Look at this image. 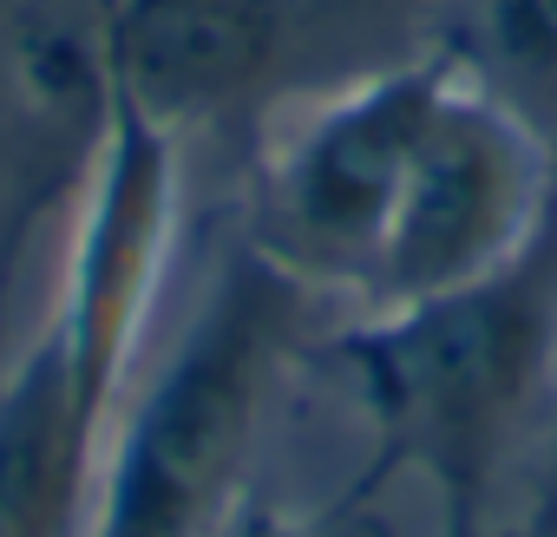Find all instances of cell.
<instances>
[{"label":"cell","instance_id":"6","mask_svg":"<svg viewBox=\"0 0 557 537\" xmlns=\"http://www.w3.org/2000/svg\"><path fill=\"white\" fill-rule=\"evenodd\" d=\"M492 27L524 73L557 79V0H492Z\"/></svg>","mask_w":557,"mask_h":537},{"label":"cell","instance_id":"7","mask_svg":"<svg viewBox=\"0 0 557 537\" xmlns=\"http://www.w3.org/2000/svg\"><path fill=\"white\" fill-rule=\"evenodd\" d=\"M216 537H315V530H309L302 517H283L275 504L249 498V504H243V511H236V517H230V524L216 530Z\"/></svg>","mask_w":557,"mask_h":537},{"label":"cell","instance_id":"8","mask_svg":"<svg viewBox=\"0 0 557 537\" xmlns=\"http://www.w3.org/2000/svg\"><path fill=\"white\" fill-rule=\"evenodd\" d=\"M524 537H557V407H550V452H544V472H537V498H531Z\"/></svg>","mask_w":557,"mask_h":537},{"label":"cell","instance_id":"9","mask_svg":"<svg viewBox=\"0 0 557 537\" xmlns=\"http://www.w3.org/2000/svg\"><path fill=\"white\" fill-rule=\"evenodd\" d=\"M440 537H524V524H498V517H485V524H459V530H440Z\"/></svg>","mask_w":557,"mask_h":537},{"label":"cell","instance_id":"1","mask_svg":"<svg viewBox=\"0 0 557 537\" xmlns=\"http://www.w3.org/2000/svg\"><path fill=\"white\" fill-rule=\"evenodd\" d=\"M557 203V151L459 53L368 66L275 125L249 242L309 296L394 315L511 262Z\"/></svg>","mask_w":557,"mask_h":537},{"label":"cell","instance_id":"4","mask_svg":"<svg viewBox=\"0 0 557 537\" xmlns=\"http://www.w3.org/2000/svg\"><path fill=\"white\" fill-rule=\"evenodd\" d=\"M309 302L249 236L216 262L190 328L112 426L86 537H216L249 504L269 400Z\"/></svg>","mask_w":557,"mask_h":537},{"label":"cell","instance_id":"5","mask_svg":"<svg viewBox=\"0 0 557 537\" xmlns=\"http://www.w3.org/2000/svg\"><path fill=\"white\" fill-rule=\"evenodd\" d=\"M289 47V0H99V73L171 138L249 105Z\"/></svg>","mask_w":557,"mask_h":537},{"label":"cell","instance_id":"3","mask_svg":"<svg viewBox=\"0 0 557 537\" xmlns=\"http://www.w3.org/2000/svg\"><path fill=\"white\" fill-rule=\"evenodd\" d=\"M329 361L348 367L374 433L368 472L342 504L420 478L440 504V530L485 524L511 439L557 407V203L492 276L342 322Z\"/></svg>","mask_w":557,"mask_h":537},{"label":"cell","instance_id":"2","mask_svg":"<svg viewBox=\"0 0 557 537\" xmlns=\"http://www.w3.org/2000/svg\"><path fill=\"white\" fill-rule=\"evenodd\" d=\"M177 242V138L99 73V145L47 328L0 374V537H86Z\"/></svg>","mask_w":557,"mask_h":537}]
</instances>
